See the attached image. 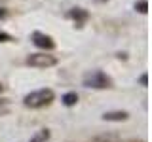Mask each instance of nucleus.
<instances>
[{
    "label": "nucleus",
    "instance_id": "nucleus-1",
    "mask_svg": "<svg viewBox=\"0 0 152 142\" xmlns=\"http://www.w3.org/2000/svg\"><path fill=\"white\" fill-rule=\"evenodd\" d=\"M53 101H55L53 89L42 87V89H36V91L27 93L25 97H23V106H25V108H31V110H40V108L50 106Z\"/></svg>",
    "mask_w": 152,
    "mask_h": 142
},
{
    "label": "nucleus",
    "instance_id": "nucleus-2",
    "mask_svg": "<svg viewBox=\"0 0 152 142\" xmlns=\"http://www.w3.org/2000/svg\"><path fill=\"white\" fill-rule=\"evenodd\" d=\"M82 85H84V87H88V89L103 91V89H112L114 87V80L108 74H104L103 70H89V72L84 74Z\"/></svg>",
    "mask_w": 152,
    "mask_h": 142
},
{
    "label": "nucleus",
    "instance_id": "nucleus-3",
    "mask_svg": "<svg viewBox=\"0 0 152 142\" xmlns=\"http://www.w3.org/2000/svg\"><path fill=\"white\" fill-rule=\"evenodd\" d=\"M25 63L32 68H50V66H55L59 63V59L48 51H40V53H31L25 59Z\"/></svg>",
    "mask_w": 152,
    "mask_h": 142
},
{
    "label": "nucleus",
    "instance_id": "nucleus-4",
    "mask_svg": "<svg viewBox=\"0 0 152 142\" xmlns=\"http://www.w3.org/2000/svg\"><path fill=\"white\" fill-rule=\"evenodd\" d=\"M31 40H32V44H34L36 47H40V49H44V51H53L55 49V40L51 38L50 34H46V32H40V30H34L31 34Z\"/></svg>",
    "mask_w": 152,
    "mask_h": 142
},
{
    "label": "nucleus",
    "instance_id": "nucleus-5",
    "mask_svg": "<svg viewBox=\"0 0 152 142\" xmlns=\"http://www.w3.org/2000/svg\"><path fill=\"white\" fill-rule=\"evenodd\" d=\"M66 17L74 21V27L76 28H82L86 23L89 21V17H91V15H89V12L86 8H70L69 12H66Z\"/></svg>",
    "mask_w": 152,
    "mask_h": 142
},
{
    "label": "nucleus",
    "instance_id": "nucleus-6",
    "mask_svg": "<svg viewBox=\"0 0 152 142\" xmlns=\"http://www.w3.org/2000/svg\"><path fill=\"white\" fill-rule=\"evenodd\" d=\"M103 121H112V123H122L129 120V112L126 110H110V112H104L101 116Z\"/></svg>",
    "mask_w": 152,
    "mask_h": 142
},
{
    "label": "nucleus",
    "instance_id": "nucleus-7",
    "mask_svg": "<svg viewBox=\"0 0 152 142\" xmlns=\"http://www.w3.org/2000/svg\"><path fill=\"white\" fill-rule=\"evenodd\" d=\"M78 93L76 91H69V93H65L63 97H61V104L63 106H66V108H72V106H76L78 104Z\"/></svg>",
    "mask_w": 152,
    "mask_h": 142
},
{
    "label": "nucleus",
    "instance_id": "nucleus-8",
    "mask_svg": "<svg viewBox=\"0 0 152 142\" xmlns=\"http://www.w3.org/2000/svg\"><path fill=\"white\" fill-rule=\"evenodd\" d=\"M89 142H120V135L118 133H103V135L93 136Z\"/></svg>",
    "mask_w": 152,
    "mask_h": 142
},
{
    "label": "nucleus",
    "instance_id": "nucleus-9",
    "mask_svg": "<svg viewBox=\"0 0 152 142\" xmlns=\"http://www.w3.org/2000/svg\"><path fill=\"white\" fill-rule=\"evenodd\" d=\"M50 138H51V131L50 129H40V131H36L34 135L31 136L28 142H48Z\"/></svg>",
    "mask_w": 152,
    "mask_h": 142
},
{
    "label": "nucleus",
    "instance_id": "nucleus-10",
    "mask_svg": "<svg viewBox=\"0 0 152 142\" xmlns=\"http://www.w3.org/2000/svg\"><path fill=\"white\" fill-rule=\"evenodd\" d=\"M10 112H12V101L6 97H0V117L8 116Z\"/></svg>",
    "mask_w": 152,
    "mask_h": 142
},
{
    "label": "nucleus",
    "instance_id": "nucleus-11",
    "mask_svg": "<svg viewBox=\"0 0 152 142\" xmlns=\"http://www.w3.org/2000/svg\"><path fill=\"white\" fill-rule=\"evenodd\" d=\"M133 8H135V12H139V13H142V15H146V13H148V0H137Z\"/></svg>",
    "mask_w": 152,
    "mask_h": 142
},
{
    "label": "nucleus",
    "instance_id": "nucleus-12",
    "mask_svg": "<svg viewBox=\"0 0 152 142\" xmlns=\"http://www.w3.org/2000/svg\"><path fill=\"white\" fill-rule=\"evenodd\" d=\"M10 42H15V38L6 30H0V44H10Z\"/></svg>",
    "mask_w": 152,
    "mask_h": 142
},
{
    "label": "nucleus",
    "instance_id": "nucleus-13",
    "mask_svg": "<svg viewBox=\"0 0 152 142\" xmlns=\"http://www.w3.org/2000/svg\"><path fill=\"white\" fill-rule=\"evenodd\" d=\"M139 83L142 85V87H146V85H148V74H146V72H142L139 76Z\"/></svg>",
    "mask_w": 152,
    "mask_h": 142
},
{
    "label": "nucleus",
    "instance_id": "nucleus-14",
    "mask_svg": "<svg viewBox=\"0 0 152 142\" xmlns=\"http://www.w3.org/2000/svg\"><path fill=\"white\" fill-rule=\"evenodd\" d=\"M8 15H10L8 9H6V8H0V21H2V19H6Z\"/></svg>",
    "mask_w": 152,
    "mask_h": 142
},
{
    "label": "nucleus",
    "instance_id": "nucleus-15",
    "mask_svg": "<svg viewBox=\"0 0 152 142\" xmlns=\"http://www.w3.org/2000/svg\"><path fill=\"white\" fill-rule=\"evenodd\" d=\"M93 2H97V4H104V2H108V0H93Z\"/></svg>",
    "mask_w": 152,
    "mask_h": 142
},
{
    "label": "nucleus",
    "instance_id": "nucleus-16",
    "mask_svg": "<svg viewBox=\"0 0 152 142\" xmlns=\"http://www.w3.org/2000/svg\"><path fill=\"white\" fill-rule=\"evenodd\" d=\"M127 142H145V140H137V138H133V140H127Z\"/></svg>",
    "mask_w": 152,
    "mask_h": 142
},
{
    "label": "nucleus",
    "instance_id": "nucleus-17",
    "mask_svg": "<svg viewBox=\"0 0 152 142\" xmlns=\"http://www.w3.org/2000/svg\"><path fill=\"white\" fill-rule=\"evenodd\" d=\"M2 91H4V83L0 82V93H2Z\"/></svg>",
    "mask_w": 152,
    "mask_h": 142
}]
</instances>
